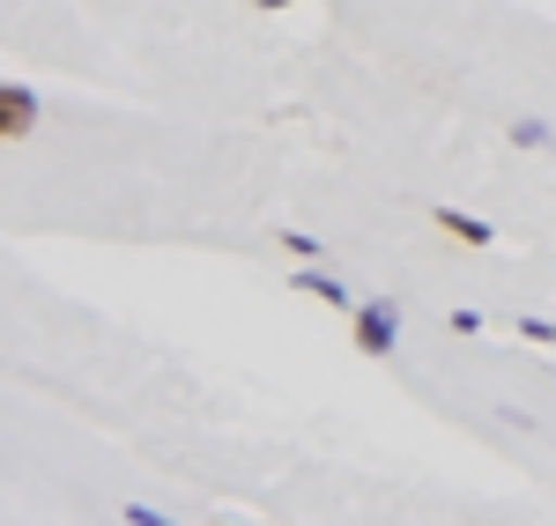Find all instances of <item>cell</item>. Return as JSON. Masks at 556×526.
<instances>
[{"instance_id": "3", "label": "cell", "mask_w": 556, "mask_h": 526, "mask_svg": "<svg viewBox=\"0 0 556 526\" xmlns=\"http://www.w3.org/2000/svg\"><path fill=\"white\" fill-rule=\"evenodd\" d=\"M298 297H319V305H334V311H356V297L342 290V274H327V267H298Z\"/></svg>"}, {"instance_id": "9", "label": "cell", "mask_w": 556, "mask_h": 526, "mask_svg": "<svg viewBox=\"0 0 556 526\" xmlns=\"http://www.w3.org/2000/svg\"><path fill=\"white\" fill-rule=\"evenodd\" d=\"M253 8H298V0H253Z\"/></svg>"}, {"instance_id": "4", "label": "cell", "mask_w": 556, "mask_h": 526, "mask_svg": "<svg viewBox=\"0 0 556 526\" xmlns=\"http://www.w3.org/2000/svg\"><path fill=\"white\" fill-rule=\"evenodd\" d=\"M438 230L453 238V245H468V253H482V245H497V230L482 216H460V208H438Z\"/></svg>"}, {"instance_id": "7", "label": "cell", "mask_w": 556, "mask_h": 526, "mask_svg": "<svg viewBox=\"0 0 556 526\" xmlns=\"http://www.w3.org/2000/svg\"><path fill=\"white\" fill-rule=\"evenodd\" d=\"M127 526H178V519H164V512H149V504H127Z\"/></svg>"}, {"instance_id": "8", "label": "cell", "mask_w": 556, "mask_h": 526, "mask_svg": "<svg viewBox=\"0 0 556 526\" xmlns=\"http://www.w3.org/2000/svg\"><path fill=\"white\" fill-rule=\"evenodd\" d=\"M519 334H527V342H556V319H527Z\"/></svg>"}, {"instance_id": "2", "label": "cell", "mask_w": 556, "mask_h": 526, "mask_svg": "<svg viewBox=\"0 0 556 526\" xmlns=\"http://www.w3.org/2000/svg\"><path fill=\"white\" fill-rule=\"evenodd\" d=\"M30 127H38V97L23 82H0V141H23Z\"/></svg>"}, {"instance_id": "1", "label": "cell", "mask_w": 556, "mask_h": 526, "mask_svg": "<svg viewBox=\"0 0 556 526\" xmlns=\"http://www.w3.org/2000/svg\"><path fill=\"white\" fill-rule=\"evenodd\" d=\"M393 334H401V311L371 297V305H356V349L364 356H393Z\"/></svg>"}, {"instance_id": "6", "label": "cell", "mask_w": 556, "mask_h": 526, "mask_svg": "<svg viewBox=\"0 0 556 526\" xmlns=\"http://www.w3.org/2000/svg\"><path fill=\"white\" fill-rule=\"evenodd\" d=\"M275 245H282V253H290L298 267H312V260H319V238H304V230H282Z\"/></svg>"}, {"instance_id": "5", "label": "cell", "mask_w": 556, "mask_h": 526, "mask_svg": "<svg viewBox=\"0 0 556 526\" xmlns=\"http://www.w3.org/2000/svg\"><path fill=\"white\" fill-rule=\"evenodd\" d=\"M513 141H519V149H556L549 119H513Z\"/></svg>"}]
</instances>
